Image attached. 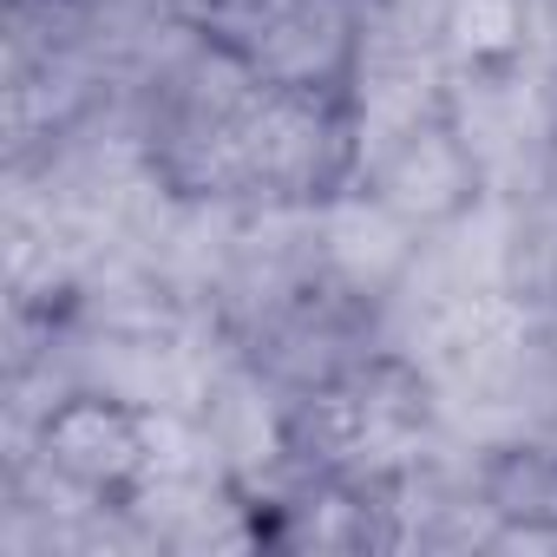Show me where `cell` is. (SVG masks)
<instances>
[{
  "instance_id": "1",
  "label": "cell",
  "mask_w": 557,
  "mask_h": 557,
  "mask_svg": "<svg viewBox=\"0 0 557 557\" xmlns=\"http://www.w3.org/2000/svg\"><path fill=\"white\" fill-rule=\"evenodd\" d=\"M47 466L66 479H119L132 466H145V426L106 400H73L53 426H47Z\"/></svg>"
},
{
  "instance_id": "2",
  "label": "cell",
  "mask_w": 557,
  "mask_h": 557,
  "mask_svg": "<svg viewBox=\"0 0 557 557\" xmlns=\"http://www.w3.org/2000/svg\"><path fill=\"white\" fill-rule=\"evenodd\" d=\"M322 262L342 269L355 289H381L387 275H400L413 262V236H407V216L381 197V203H342L329 210L322 223Z\"/></svg>"
}]
</instances>
